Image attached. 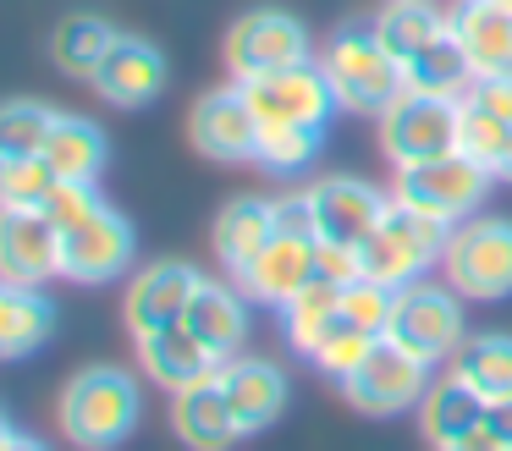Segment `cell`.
<instances>
[{"instance_id": "6da1fadb", "label": "cell", "mask_w": 512, "mask_h": 451, "mask_svg": "<svg viewBox=\"0 0 512 451\" xmlns=\"http://www.w3.org/2000/svg\"><path fill=\"white\" fill-rule=\"evenodd\" d=\"M138 413H144L138 380L116 363L78 369L61 391V435L78 451H116L138 429Z\"/></svg>"}, {"instance_id": "7a4b0ae2", "label": "cell", "mask_w": 512, "mask_h": 451, "mask_svg": "<svg viewBox=\"0 0 512 451\" xmlns=\"http://www.w3.org/2000/svg\"><path fill=\"white\" fill-rule=\"evenodd\" d=\"M320 72L336 94V110H353V116H386L391 99L402 94V66L380 50L375 28L369 22H347L320 55Z\"/></svg>"}, {"instance_id": "3957f363", "label": "cell", "mask_w": 512, "mask_h": 451, "mask_svg": "<svg viewBox=\"0 0 512 451\" xmlns=\"http://www.w3.org/2000/svg\"><path fill=\"white\" fill-rule=\"evenodd\" d=\"M446 237H452V226L419 215L413 204H402V198L391 193L380 226L369 231L364 248H358V264H364V275L380 286H408V281H424V275L441 264Z\"/></svg>"}, {"instance_id": "277c9868", "label": "cell", "mask_w": 512, "mask_h": 451, "mask_svg": "<svg viewBox=\"0 0 512 451\" xmlns=\"http://www.w3.org/2000/svg\"><path fill=\"white\" fill-rule=\"evenodd\" d=\"M468 325H463V297L452 286H435V281H408L397 286V303H391V319H386V341L402 347L408 358L430 363H452V352L463 347Z\"/></svg>"}, {"instance_id": "5b68a950", "label": "cell", "mask_w": 512, "mask_h": 451, "mask_svg": "<svg viewBox=\"0 0 512 451\" xmlns=\"http://www.w3.org/2000/svg\"><path fill=\"white\" fill-rule=\"evenodd\" d=\"M463 149V99H441V94H413L402 88L391 99V110L380 116V154L391 165H424L441 154Z\"/></svg>"}, {"instance_id": "8992f818", "label": "cell", "mask_w": 512, "mask_h": 451, "mask_svg": "<svg viewBox=\"0 0 512 451\" xmlns=\"http://www.w3.org/2000/svg\"><path fill=\"white\" fill-rule=\"evenodd\" d=\"M441 275L457 297H512V220L468 215L463 226H452Z\"/></svg>"}, {"instance_id": "52a82bcc", "label": "cell", "mask_w": 512, "mask_h": 451, "mask_svg": "<svg viewBox=\"0 0 512 451\" xmlns=\"http://www.w3.org/2000/svg\"><path fill=\"white\" fill-rule=\"evenodd\" d=\"M490 182H496V176L457 149V154H441V160H424V165H402L391 193H397L402 204H413L419 215L441 220V226H463V220L485 204Z\"/></svg>"}, {"instance_id": "ba28073f", "label": "cell", "mask_w": 512, "mask_h": 451, "mask_svg": "<svg viewBox=\"0 0 512 451\" xmlns=\"http://www.w3.org/2000/svg\"><path fill=\"white\" fill-rule=\"evenodd\" d=\"M303 61H314V39L281 6H254L226 28V72H232V83H254L265 72L303 66Z\"/></svg>"}, {"instance_id": "9c48e42d", "label": "cell", "mask_w": 512, "mask_h": 451, "mask_svg": "<svg viewBox=\"0 0 512 451\" xmlns=\"http://www.w3.org/2000/svg\"><path fill=\"white\" fill-rule=\"evenodd\" d=\"M248 105H254L259 127H325L336 110V94L325 83L320 61L303 66H281V72H265L254 83H243Z\"/></svg>"}, {"instance_id": "30bf717a", "label": "cell", "mask_w": 512, "mask_h": 451, "mask_svg": "<svg viewBox=\"0 0 512 451\" xmlns=\"http://www.w3.org/2000/svg\"><path fill=\"white\" fill-rule=\"evenodd\" d=\"M430 380H435L430 363H419V358H408L402 347L380 341V347L364 358V369H358L353 380H342V396L358 407V413H369V418H397V413H408V407L424 402Z\"/></svg>"}, {"instance_id": "8fae6325", "label": "cell", "mask_w": 512, "mask_h": 451, "mask_svg": "<svg viewBox=\"0 0 512 451\" xmlns=\"http://www.w3.org/2000/svg\"><path fill=\"white\" fill-rule=\"evenodd\" d=\"M133 248H138V237L127 226V215H116L111 204L94 209L83 226L61 231V281H78V286L116 281L133 264Z\"/></svg>"}, {"instance_id": "7c38bea8", "label": "cell", "mask_w": 512, "mask_h": 451, "mask_svg": "<svg viewBox=\"0 0 512 451\" xmlns=\"http://www.w3.org/2000/svg\"><path fill=\"white\" fill-rule=\"evenodd\" d=\"M188 138H193V149H199L204 160H221V165L254 160V149H259V116H254V105H248L243 83L210 88V94L193 99Z\"/></svg>"}, {"instance_id": "4fadbf2b", "label": "cell", "mask_w": 512, "mask_h": 451, "mask_svg": "<svg viewBox=\"0 0 512 451\" xmlns=\"http://www.w3.org/2000/svg\"><path fill=\"white\" fill-rule=\"evenodd\" d=\"M199 286H204V275L182 259L144 264V270L127 281V303H122L127 330H133V336H149V330L182 325V319H188V303L199 297Z\"/></svg>"}, {"instance_id": "5bb4252c", "label": "cell", "mask_w": 512, "mask_h": 451, "mask_svg": "<svg viewBox=\"0 0 512 451\" xmlns=\"http://www.w3.org/2000/svg\"><path fill=\"white\" fill-rule=\"evenodd\" d=\"M314 198V231L320 242H342V248H364V237L380 226L391 193H380L364 176H325L309 187Z\"/></svg>"}, {"instance_id": "9a60e30c", "label": "cell", "mask_w": 512, "mask_h": 451, "mask_svg": "<svg viewBox=\"0 0 512 451\" xmlns=\"http://www.w3.org/2000/svg\"><path fill=\"white\" fill-rule=\"evenodd\" d=\"M61 275V231L39 209H0V281L50 286Z\"/></svg>"}, {"instance_id": "2e32d148", "label": "cell", "mask_w": 512, "mask_h": 451, "mask_svg": "<svg viewBox=\"0 0 512 451\" xmlns=\"http://www.w3.org/2000/svg\"><path fill=\"white\" fill-rule=\"evenodd\" d=\"M166 77H171L166 72V55H160L149 39H138V33H122L89 83H94V94H100L105 105L138 110V105H149V99L166 94Z\"/></svg>"}, {"instance_id": "e0dca14e", "label": "cell", "mask_w": 512, "mask_h": 451, "mask_svg": "<svg viewBox=\"0 0 512 451\" xmlns=\"http://www.w3.org/2000/svg\"><path fill=\"white\" fill-rule=\"evenodd\" d=\"M446 28L463 44L474 77H512V11L496 0H457Z\"/></svg>"}, {"instance_id": "ac0fdd59", "label": "cell", "mask_w": 512, "mask_h": 451, "mask_svg": "<svg viewBox=\"0 0 512 451\" xmlns=\"http://www.w3.org/2000/svg\"><path fill=\"white\" fill-rule=\"evenodd\" d=\"M221 391L226 402H232V418H237V435H259V429H270L281 418V407H287V380H281L276 363L265 358H226L221 363Z\"/></svg>"}, {"instance_id": "d6986e66", "label": "cell", "mask_w": 512, "mask_h": 451, "mask_svg": "<svg viewBox=\"0 0 512 451\" xmlns=\"http://www.w3.org/2000/svg\"><path fill=\"white\" fill-rule=\"evenodd\" d=\"M215 374L171 391V429H177V440L188 451H232L237 440H243L237 435V418H232V402H226V391H221Z\"/></svg>"}, {"instance_id": "ffe728a7", "label": "cell", "mask_w": 512, "mask_h": 451, "mask_svg": "<svg viewBox=\"0 0 512 451\" xmlns=\"http://www.w3.org/2000/svg\"><path fill=\"white\" fill-rule=\"evenodd\" d=\"M314 242H320V237H281V231H276V242H270V248L259 253L243 275H237L243 297L270 303V308H287L292 297L320 275V270H314Z\"/></svg>"}, {"instance_id": "44dd1931", "label": "cell", "mask_w": 512, "mask_h": 451, "mask_svg": "<svg viewBox=\"0 0 512 451\" xmlns=\"http://www.w3.org/2000/svg\"><path fill=\"white\" fill-rule=\"evenodd\" d=\"M133 341H138L144 374L155 385H166V391H182V385H193V380H210V374L221 369V358H215L188 325H166V330H149V336H133Z\"/></svg>"}, {"instance_id": "7402d4cb", "label": "cell", "mask_w": 512, "mask_h": 451, "mask_svg": "<svg viewBox=\"0 0 512 451\" xmlns=\"http://www.w3.org/2000/svg\"><path fill=\"white\" fill-rule=\"evenodd\" d=\"M182 325H188L221 363L237 358V352H243V341H248V297H243V286L204 281L199 297L188 303V319H182Z\"/></svg>"}, {"instance_id": "603a6c76", "label": "cell", "mask_w": 512, "mask_h": 451, "mask_svg": "<svg viewBox=\"0 0 512 451\" xmlns=\"http://www.w3.org/2000/svg\"><path fill=\"white\" fill-rule=\"evenodd\" d=\"M210 242H215L221 270L237 281V275H243L248 264H254L270 242H276V215H270V198H232V204L215 215Z\"/></svg>"}, {"instance_id": "cb8c5ba5", "label": "cell", "mask_w": 512, "mask_h": 451, "mask_svg": "<svg viewBox=\"0 0 512 451\" xmlns=\"http://www.w3.org/2000/svg\"><path fill=\"white\" fill-rule=\"evenodd\" d=\"M485 418H490V402L474 391V385L457 380V374L430 380V391H424V402H419V429H424V440H430L435 451H446L463 435H474Z\"/></svg>"}, {"instance_id": "d4e9b609", "label": "cell", "mask_w": 512, "mask_h": 451, "mask_svg": "<svg viewBox=\"0 0 512 451\" xmlns=\"http://www.w3.org/2000/svg\"><path fill=\"white\" fill-rule=\"evenodd\" d=\"M369 28H375L380 50H386L391 61L408 66L424 44H435L446 33V11L435 6V0H386V6L375 11V22H369Z\"/></svg>"}, {"instance_id": "484cf974", "label": "cell", "mask_w": 512, "mask_h": 451, "mask_svg": "<svg viewBox=\"0 0 512 451\" xmlns=\"http://www.w3.org/2000/svg\"><path fill=\"white\" fill-rule=\"evenodd\" d=\"M446 374H457L463 385H474L485 402H507L512 396V336H501V330L463 336V347L452 352Z\"/></svg>"}, {"instance_id": "4316f807", "label": "cell", "mask_w": 512, "mask_h": 451, "mask_svg": "<svg viewBox=\"0 0 512 451\" xmlns=\"http://www.w3.org/2000/svg\"><path fill=\"white\" fill-rule=\"evenodd\" d=\"M45 160L61 182H94V176L105 171V132L94 127L89 116H67V110H61L56 132H50V143H45Z\"/></svg>"}, {"instance_id": "83f0119b", "label": "cell", "mask_w": 512, "mask_h": 451, "mask_svg": "<svg viewBox=\"0 0 512 451\" xmlns=\"http://www.w3.org/2000/svg\"><path fill=\"white\" fill-rule=\"evenodd\" d=\"M402 83H408L413 94H441V99H463L468 94L474 66H468L463 44L452 39V28H446L435 44H424V50L402 66Z\"/></svg>"}, {"instance_id": "f1b7e54d", "label": "cell", "mask_w": 512, "mask_h": 451, "mask_svg": "<svg viewBox=\"0 0 512 451\" xmlns=\"http://www.w3.org/2000/svg\"><path fill=\"white\" fill-rule=\"evenodd\" d=\"M116 39H122V28H111V22L94 17V11H78V17H67L56 28L50 55H56V66L67 77H94V72H100V61L111 55Z\"/></svg>"}, {"instance_id": "f546056e", "label": "cell", "mask_w": 512, "mask_h": 451, "mask_svg": "<svg viewBox=\"0 0 512 451\" xmlns=\"http://www.w3.org/2000/svg\"><path fill=\"white\" fill-rule=\"evenodd\" d=\"M336 319H342V286H336V281H325V275H314V281L303 286V292L292 297L287 308H281V325H287V341L303 352V358H309V352L320 347V336L336 325Z\"/></svg>"}, {"instance_id": "4dcf8cb0", "label": "cell", "mask_w": 512, "mask_h": 451, "mask_svg": "<svg viewBox=\"0 0 512 451\" xmlns=\"http://www.w3.org/2000/svg\"><path fill=\"white\" fill-rule=\"evenodd\" d=\"M56 121H61V110L45 105V99H6L0 105V165L45 154Z\"/></svg>"}, {"instance_id": "1f68e13d", "label": "cell", "mask_w": 512, "mask_h": 451, "mask_svg": "<svg viewBox=\"0 0 512 451\" xmlns=\"http://www.w3.org/2000/svg\"><path fill=\"white\" fill-rule=\"evenodd\" d=\"M463 154L485 165L496 182H512V121L463 105Z\"/></svg>"}, {"instance_id": "d6a6232c", "label": "cell", "mask_w": 512, "mask_h": 451, "mask_svg": "<svg viewBox=\"0 0 512 451\" xmlns=\"http://www.w3.org/2000/svg\"><path fill=\"white\" fill-rule=\"evenodd\" d=\"M380 341H386V336H369V330H358V325H347V319H336V325L320 336V347L309 352V363L325 374V380L342 385V380H353V374L364 369V358L380 347Z\"/></svg>"}, {"instance_id": "836d02e7", "label": "cell", "mask_w": 512, "mask_h": 451, "mask_svg": "<svg viewBox=\"0 0 512 451\" xmlns=\"http://www.w3.org/2000/svg\"><path fill=\"white\" fill-rule=\"evenodd\" d=\"M320 138H325V127H259L254 165L270 176H292L320 154Z\"/></svg>"}, {"instance_id": "e575fe53", "label": "cell", "mask_w": 512, "mask_h": 451, "mask_svg": "<svg viewBox=\"0 0 512 451\" xmlns=\"http://www.w3.org/2000/svg\"><path fill=\"white\" fill-rule=\"evenodd\" d=\"M56 182L61 176L50 171L45 154H34V160H6L0 165V209H45Z\"/></svg>"}, {"instance_id": "d590c367", "label": "cell", "mask_w": 512, "mask_h": 451, "mask_svg": "<svg viewBox=\"0 0 512 451\" xmlns=\"http://www.w3.org/2000/svg\"><path fill=\"white\" fill-rule=\"evenodd\" d=\"M391 303H397V286H380V281H353L342 286V319L369 336H386V319H391Z\"/></svg>"}, {"instance_id": "8d00e7d4", "label": "cell", "mask_w": 512, "mask_h": 451, "mask_svg": "<svg viewBox=\"0 0 512 451\" xmlns=\"http://www.w3.org/2000/svg\"><path fill=\"white\" fill-rule=\"evenodd\" d=\"M94 209H105V198H100V187H94V182H56V193L45 198L39 215H45L56 231H72V226H83Z\"/></svg>"}, {"instance_id": "74e56055", "label": "cell", "mask_w": 512, "mask_h": 451, "mask_svg": "<svg viewBox=\"0 0 512 451\" xmlns=\"http://www.w3.org/2000/svg\"><path fill=\"white\" fill-rule=\"evenodd\" d=\"M270 215H276L281 237H320V231H314V198H309V187H303V193L270 198Z\"/></svg>"}, {"instance_id": "f35d334b", "label": "cell", "mask_w": 512, "mask_h": 451, "mask_svg": "<svg viewBox=\"0 0 512 451\" xmlns=\"http://www.w3.org/2000/svg\"><path fill=\"white\" fill-rule=\"evenodd\" d=\"M314 270L336 286L364 281V264H358V248H342V242H314Z\"/></svg>"}, {"instance_id": "ab89813d", "label": "cell", "mask_w": 512, "mask_h": 451, "mask_svg": "<svg viewBox=\"0 0 512 451\" xmlns=\"http://www.w3.org/2000/svg\"><path fill=\"white\" fill-rule=\"evenodd\" d=\"M463 105L490 110V116L512 121V77H474V83H468V94H463Z\"/></svg>"}, {"instance_id": "60d3db41", "label": "cell", "mask_w": 512, "mask_h": 451, "mask_svg": "<svg viewBox=\"0 0 512 451\" xmlns=\"http://www.w3.org/2000/svg\"><path fill=\"white\" fill-rule=\"evenodd\" d=\"M485 424H490V435L501 440V451H512V396H507V402H490Z\"/></svg>"}, {"instance_id": "b9f144b4", "label": "cell", "mask_w": 512, "mask_h": 451, "mask_svg": "<svg viewBox=\"0 0 512 451\" xmlns=\"http://www.w3.org/2000/svg\"><path fill=\"white\" fill-rule=\"evenodd\" d=\"M446 451H501V440L490 435V424H479L474 435H463V440H457V446H446Z\"/></svg>"}, {"instance_id": "7bdbcfd3", "label": "cell", "mask_w": 512, "mask_h": 451, "mask_svg": "<svg viewBox=\"0 0 512 451\" xmlns=\"http://www.w3.org/2000/svg\"><path fill=\"white\" fill-rule=\"evenodd\" d=\"M0 451H50V446H45V440H34V435H12Z\"/></svg>"}, {"instance_id": "ee69618b", "label": "cell", "mask_w": 512, "mask_h": 451, "mask_svg": "<svg viewBox=\"0 0 512 451\" xmlns=\"http://www.w3.org/2000/svg\"><path fill=\"white\" fill-rule=\"evenodd\" d=\"M12 435H17V429H12V418L0 413V446H6V440H12Z\"/></svg>"}, {"instance_id": "f6af8a7d", "label": "cell", "mask_w": 512, "mask_h": 451, "mask_svg": "<svg viewBox=\"0 0 512 451\" xmlns=\"http://www.w3.org/2000/svg\"><path fill=\"white\" fill-rule=\"evenodd\" d=\"M496 6H507V11H512V0H496Z\"/></svg>"}]
</instances>
